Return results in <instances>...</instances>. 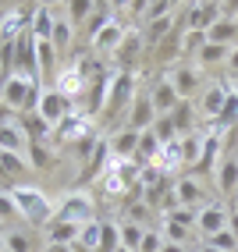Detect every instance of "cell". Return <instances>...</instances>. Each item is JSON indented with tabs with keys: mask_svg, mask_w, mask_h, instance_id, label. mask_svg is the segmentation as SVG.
Segmentation results:
<instances>
[{
	"mask_svg": "<svg viewBox=\"0 0 238 252\" xmlns=\"http://www.w3.org/2000/svg\"><path fill=\"white\" fill-rule=\"evenodd\" d=\"M238 39V25L231 18H220L210 32H206V43H217V46H231Z\"/></svg>",
	"mask_w": 238,
	"mask_h": 252,
	"instance_id": "obj_22",
	"label": "cell"
},
{
	"mask_svg": "<svg viewBox=\"0 0 238 252\" xmlns=\"http://www.w3.org/2000/svg\"><path fill=\"white\" fill-rule=\"evenodd\" d=\"M86 131H89V117L71 110V114H68L64 121L57 125V139H61V142H78L82 135H86Z\"/></svg>",
	"mask_w": 238,
	"mask_h": 252,
	"instance_id": "obj_13",
	"label": "cell"
},
{
	"mask_svg": "<svg viewBox=\"0 0 238 252\" xmlns=\"http://www.w3.org/2000/svg\"><path fill=\"white\" fill-rule=\"evenodd\" d=\"M228 224H231V220H228V210H224V206H217V203H213V206H203V210L196 213V227L206 234V242L213 238V234L228 231Z\"/></svg>",
	"mask_w": 238,
	"mask_h": 252,
	"instance_id": "obj_6",
	"label": "cell"
},
{
	"mask_svg": "<svg viewBox=\"0 0 238 252\" xmlns=\"http://www.w3.org/2000/svg\"><path fill=\"white\" fill-rule=\"evenodd\" d=\"M7 78H11V68L4 64V57H0V93H4V86H7Z\"/></svg>",
	"mask_w": 238,
	"mask_h": 252,
	"instance_id": "obj_44",
	"label": "cell"
},
{
	"mask_svg": "<svg viewBox=\"0 0 238 252\" xmlns=\"http://www.w3.org/2000/svg\"><path fill=\"white\" fill-rule=\"evenodd\" d=\"M0 149H11V153H25L29 149V139H25V131H22L18 121L14 125H0Z\"/></svg>",
	"mask_w": 238,
	"mask_h": 252,
	"instance_id": "obj_17",
	"label": "cell"
},
{
	"mask_svg": "<svg viewBox=\"0 0 238 252\" xmlns=\"http://www.w3.org/2000/svg\"><path fill=\"white\" fill-rule=\"evenodd\" d=\"M174 195H178V206L192 210L199 199H203V189H199V181H196V178H181V181L174 185Z\"/></svg>",
	"mask_w": 238,
	"mask_h": 252,
	"instance_id": "obj_20",
	"label": "cell"
},
{
	"mask_svg": "<svg viewBox=\"0 0 238 252\" xmlns=\"http://www.w3.org/2000/svg\"><path fill=\"white\" fill-rule=\"evenodd\" d=\"M50 234V245H75L82 238V224H61V220H50L46 224Z\"/></svg>",
	"mask_w": 238,
	"mask_h": 252,
	"instance_id": "obj_14",
	"label": "cell"
},
{
	"mask_svg": "<svg viewBox=\"0 0 238 252\" xmlns=\"http://www.w3.org/2000/svg\"><path fill=\"white\" fill-rule=\"evenodd\" d=\"M217 157H220V135L213 131V135H206V139H203V146H199V160H196V171H210V167L217 163Z\"/></svg>",
	"mask_w": 238,
	"mask_h": 252,
	"instance_id": "obj_21",
	"label": "cell"
},
{
	"mask_svg": "<svg viewBox=\"0 0 238 252\" xmlns=\"http://www.w3.org/2000/svg\"><path fill=\"white\" fill-rule=\"evenodd\" d=\"M0 252H7V245H4V238H0Z\"/></svg>",
	"mask_w": 238,
	"mask_h": 252,
	"instance_id": "obj_50",
	"label": "cell"
},
{
	"mask_svg": "<svg viewBox=\"0 0 238 252\" xmlns=\"http://www.w3.org/2000/svg\"><path fill=\"white\" fill-rule=\"evenodd\" d=\"M206 245H213V249H220V252H238V234H235V231L228 227V231L213 234V238H210Z\"/></svg>",
	"mask_w": 238,
	"mask_h": 252,
	"instance_id": "obj_34",
	"label": "cell"
},
{
	"mask_svg": "<svg viewBox=\"0 0 238 252\" xmlns=\"http://www.w3.org/2000/svg\"><path fill=\"white\" fill-rule=\"evenodd\" d=\"M228 54H231V46H217V43H206L199 50V64L203 68H210V64H220V61H228Z\"/></svg>",
	"mask_w": 238,
	"mask_h": 252,
	"instance_id": "obj_30",
	"label": "cell"
},
{
	"mask_svg": "<svg viewBox=\"0 0 238 252\" xmlns=\"http://www.w3.org/2000/svg\"><path fill=\"white\" fill-rule=\"evenodd\" d=\"M100 224H103V220H93V224H86V227H82V238H78V245H86V249H93V252H96V245H100Z\"/></svg>",
	"mask_w": 238,
	"mask_h": 252,
	"instance_id": "obj_38",
	"label": "cell"
},
{
	"mask_svg": "<svg viewBox=\"0 0 238 252\" xmlns=\"http://www.w3.org/2000/svg\"><path fill=\"white\" fill-rule=\"evenodd\" d=\"M217 189L231 195L238 189V157H224L220 160V171H217Z\"/></svg>",
	"mask_w": 238,
	"mask_h": 252,
	"instance_id": "obj_18",
	"label": "cell"
},
{
	"mask_svg": "<svg viewBox=\"0 0 238 252\" xmlns=\"http://www.w3.org/2000/svg\"><path fill=\"white\" fill-rule=\"evenodd\" d=\"M7 195L14 199V210H18V217H25L29 224L36 227H46L50 220H54V203L36 189V185H18V189H7Z\"/></svg>",
	"mask_w": 238,
	"mask_h": 252,
	"instance_id": "obj_1",
	"label": "cell"
},
{
	"mask_svg": "<svg viewBox=\"0 0 238 252\" xmlns=\"http://www.w3.org/2000/svg\"><path fill=\"white\" fill-rule=\"evenodd\" d=\"M54 220H61V224H82V227L100 220V217H96V199L89 192H68L61 199V206L54 210Z\"/></svg>",
	"mask_w": 238,
	"mask_h": 252,
	"instance_id": "obj_2",
	"label": "cell"
},
{
	"mask_svg": "<svg viewBox=\"0 0 238 252\" xmlns=\"http://www.w3.org/2000/svg\"><path fill=\"white\" fill-rule=\"evenodd\" d=\"M121 39H125V25H121V22H110V25L100 29L89 43H93L96 50H117V46H121Z\"/></svg>",
	"mask_w": 238,
	"mask_h": 252,
	"instance_id": "obj_16",
	"label": "cell"
},
{
	"mask_svg": "<svg viewBox=\"0 0 238 252\" xmlns=\"http://www.w3.org/2000/svg\"><path fill=\"white\" fill-rule=\"evenodd\" d=\"M153 121H157V107H153V99H149L146 93L135 96L132 107H128V125H125V128H132V131H149Z\"/></svg>",
	"mask_w": 238,
	"mask_h": 252,
	"instance_id": "obj_5",
	"label": "cell"
},
{
	"mask_svg": "<svg viewBox=\"0 0 238 252\" xmlns=\"http://www.w3.org/2000/svg\"><path fill=\"white\" fill-rule=\"evenodd\" d=\"M110 22H117V18H114V4H96L93 14H89V39H93L103 25H110Z\"/></svg>",
	"mask_w": 238,
	"mask_h": 252,
	"instance_id": "obj_27",
	"label": "cell"
},
{
	"mask_svg": "<svg viewBox=\"0 0 238 252\" xmlns=\"http://www.w3.org/2000/svg\"><path fill=\"white\" fill-rule=\"evenodd\" d=\"M238 121V93H228V103H224V110H220V117H217V125H224V128H231Z\"/></svg>",
	"mask_w": 238,
	"mask_h": 252,
	"instance_id": "obj_35",
	"label": "cell"
},
{
	"mask_svg": "<svg viewBox=\"0 0 238 252\" xmlns=\"http://www.w3.org/2000/svg\"><path fill=\"white\" fill-rule=\"evenodd\" d=\"M160 252H189V249H185V245H171V242H164V249Z\"/></svg>",
	"mask_w": 238,
	"mask_h": 252,
	"instance_id": "obj_46",
	"label": "cell"
},
{
	"mask_svg": "<svg viewBox=\"0 0 238 252\" xmlns=\"http://www.w3.org/2000/svg\"><path fill=\"white\" fill-rule=\"evenodd\" d=\"M164 249V238L157 231H146V238H142V245H139V252H160Z\"/></svg>",
	"mask_w": 238,
	"mask_h": 252,
	"instance_id": "obj_42",
	"label": "cell"
},
{
	"mask_svg": "<svg viewBox=\"0 0 238 252\" xmlns=\"http://www.w3.org/2000/svg\"><path fill=\"white\" fill-rule=\"evenodd\" d=\"M46 252H71V245H50Z\"/></svg>",
	"mask_w": 238,
	"mask_h": 252,
	"instance_id": "obj_47",
	"label": "cell"
},
{
	"mask_svg": "<svg viewBox=\"0 0 238 252\" xmlns=\"http://www.w3.org/2000/svg\"><path fill=\"white\" fill-rule=\"evenodd\" d=\"M117 54V68H121L125 75H135V61H139V54H142V36L139 32H125V39H121V46L114 50Z\"/></svg>",
	"mask_w": 238,
	"mask_h": 252,
	"instance_id": "obj_7",
	"label": "cell"
},
{
	"mask_svg": "<svg viewBox=\"0 0 238 252\" xmlns=\"http://www.w3.org/2000/svg\"><path fill=\"white\" fill-rule=\"evenodd\" d=\"M224 103H228V86H206L203 96H199V110L206 114V117H213V121L220 117Z\"/></svg>",
	"mask_w": 238,
	"mask_h": 252,
	"instance_id": "obj_12",
	"label": "cell"
},
{
	"mask_svg": "<svg viewBox=\"0 0 238 252\" xmlns=\"http://www.w3.org/2000/svg\"><path fill=\"white\" fill-rule=\"evenodd\" d=\"M117 252H128V249H117Z\"/></svg>",
	"mask_w": 238,
	"mask_h": 252,
	"instance_id": "obj_52",
	"label": "cell"
},
{
	"mask_svg": "<svg viewBox=\"0 0 238 252\" xmlns=\"http://www.w3.org/2000/svg\"><path fill=\"white\" fill-rule=\"evenodd\" d=\"M36 64H39L43 78H54L57 75V50L50 43H36Z\"/></svg>",
	"mask_w": 238,
	"mask_h": 252,
	"instance_id": "obj_24",
	"label": "cell"
},
{
	"mask_svg": "<svg viewBox=\"0 0 238 252\" xmlns=\"http://www.w3.org/2000/svg\"><path fill=\"white\" fill-rule=\"evenodd\" d=\"M164 220L181 224V227H192V224H196V210H185V206H178V210H171V213H164Z\"/></svg>",
	"mask_w": 238,
	"mask_h": 252,
	"instance_id": "obj_39",
	"label": "cell"
},
{
	"mask_svg": "<svg viewBox=\"0 0 238 252\" xmlns=\"http://www.w3.org/2000/svg\"><path fill=\"white\" fill-rule=\"evenodd\" d=\"M199 146H203V139H196V135H185V139H181V160L196 167V160H199Z\"/></svg>",
	"mask_w": 238,
	"mask_h": 252,
	"instance_id": "obj_37",
	"label": "cell"
},
{
	"mask_svg": "<svg viewBox=\"0 0 238 252\" xmlns=\"http://www.w3.org/2000/svg\"><path fill=\"white\" fill-rule=\"evenodd\" d=\"M231 93H238V78H235V86H231Z\"/></svg>",
	"mask_w": 238,
	"mask_h": 252,
	"instance_id": "obj_51",
	"label": "cell"
},
{
	"mask_svg": "<svg viewBox=\"0 0 238 252\" xmlns=\"http://www.w3.org/2000/svg\"><path fill=\"white\" fill-rule=\"evenodd\" d=\"M153 135H157V142L160 146H167V142H178V128H174V121H171V114H160L157 121H153Z\"/></svg>",
	"mask_w": 238,
	"mask_h": 252,
	"instance_id": "obj_25",
	"label": "cell"
},
{
	"mask_svg": "<svg viewBox=\"0 0 238 252\" xmlns=\"http://www.w3.org/2000/svg\"><path fill=\"white\" fill-rule=\"evenodd\" d=\"M93 7H96V4H89V0H71V4H68V22H71V29L82 25V22H89Z\"/></svg>",
	"mask_w": 238,
	"mask_h": 252,
	"instance_id": "obj_32",
	"label": "cell"
},
{
	"mask_svg": "<svg viewBox=\"0 0 238 252\" xmlns=\"http://www.w3.org/2000/svg\"><path fill=\"white\" fill-rule=\"evenodd\" d=\"M0 178H4V171H0Z\"/></svg>",
	"mask_w": 238,
	"mask_h": 252,
	"instance_id": "obj_53",
	"label": "cell"
},
{
	"mask_svg": "<svg viewBox=\"0 0 238 252\" xmlns=\"http://www.w3.org/2000/svg\"><path fill=\"white\" fill-rule=\"evenodd\" d=\"M36 114L43 117V121H46L50 128H57V125L64 121V117L71 114V99L61 96L57 89H46V93H43V99H39V110H36Z\"/></svg>",
	"mask_w": 238,
	"mask_h": 252,
	"instance_id": "obj_4",
	"label": "cell"
},
{
	"mask_svg": "<svg viewBox=\"0 0 238 252\" xmlns=\"http://www.w3.org/2000/svg\"><path fill=\"white\" fill-rule=\"evenodd\" d=\"M117 249H121V224L103 220V224H100V245H96V252H117Z\"/></svg>",
	"mask_w": 238,
	"mask_h": 252,
	"instance_id": "obj_23",
	"label": "cell"
},
{
	"mask_svg": "<svg viewBox=\"0 0 238 252\" xmlns=\"http://www.w3.org/2000/svg\"><path fill=\"white\" fill-rule=\"evenodd\" d=\"M139 139H142V131L117 128V135L110 139V153H114L117 160H135V153H139Z\"/></svg>",
	"mask_w": 238,
	"mask_h": 252,
	"instance_id": "obj_9",
	"label": "cell"
},
{
	"mask_svg": "<svg viewBox=\"0 0 238 252\" xmlns=\"http://www.w3.org/2000/svg\"><path fill=\"white\" fill-rule=\"evenodd\" d=\"M29 167H39V171H46V167H54V153L43 146V142H29Z\"/></svg>",
	"mask_w": 238,
	"mask_h": 252,
	"instance_id": "obj_31",
	"label": "cell"
},
{
	"mask_svg": "<svg viewBox=\"0 0 238 252\" xmlns=\"http://www.w3.org/2000/svg\"><path fill=\"white\" fill-rule=\"evenodd\" d=\"M18 125H22V131H25V139H29V142H43V139H46V131H50V125L43 121L36 110H32V114H18Z\"/></svg>",
	"mask_w": 238,
	"mask_h": 252,
	"instance_id": "obj_19",
	"label": "cell"
},
{
	"mask_svg": "<svg viewBox=\"0 0 238 252\" xmlns=\"http://www.w3.org/2000/svg\"><path fill=\"white\" fill-rule=\"evenodd\" d=\"M142 238H146V231L139 227V224H121V249H128V252H139V245H142Z\"/></svg>",
	"mask_w": 238,
	"mask_h": 252,
	"instance_id": "obj_29",
	"label": "cell"
},
{
	"mask_svg": "<svg viewBox=\"0 0 238 252\" xmlns=\"http://www.w3.org/2000/svg\"><path fill=\"white\" fill-rule=\"evenodd\" d=\"M11 217H18V210H14V199L7 192H0V220H11Z\"/></svg>",
	"mask_w": 238,
	"mask_h": 252,
	"instance_id": "obj_43",
	"label": "cell"
},
{
	"mask_svg": "<svg viewBox=\"0 0 238 252\" xmlns=\"http://www.w3.org/2000/svg\"><path fill=\"white\" fill-rule=\"evenodd\" d=\"M167 78H171V86H174V93H178L181 99H189V96L199 89V71H196V68H178V71H171Z\"/></svg>",
	"mask_w": 238,
	"mask_h": 252,
	"instance_id": "obj_15",
	"label": "cell"
},
{
	"mask_svg": "<svg viewBox=\"0 0 238 252\" xmlns=\"http://www.w3.org/2000/svg\"><path fill=\"white\" fill-rule=\"evenodd\" d=\"M228 68H231L235 78H238V46H231V54H228Z\"/></svg>",
	"mask_w": 238,
	"mask_h": 252,
	"instance_id": "obj_45",
	"label": "cell"
},
{
	"mask_svg": "<svg viewBox=\"0 0 238 252\" xmlns=\"http://www.w3.org/2000/svg\"><path fill=\"white\" fill-rule=\"evenodd\" d=\"M25 157L22 153H11V149H0V171H4V174H22L25 171Z\"/></svg>",
	"mask_w": 238,
	"mask_h": 252,
	"instance_id": "obj_33",
	"label": "cell"
},
{
	"mask_svg": "<svg viewBox=\"0 0 238 252\" xmlns=\"http://www.w3.org/2000/svg\"><path fill=\"white\" fill-rule=\"evenodd\" d=\"M199 252H220V249H213V245H203V249H199Z\"/></svg>",
	"mask_w": 238,
	"mask_h": 252,
	"instance_id": "obj_49",
	"label": "cell"
},
{
	"mask_svg": "<svg viewBox=\"0 0 238 252\" xmlns=\"http://www.w3.org/2000/svg\"><path fill=\"white\" fill-rule=\"evenodd\" d=\"M164 234H167V242H171V245H185V238H189V227L164 220Z\"/></svg>",
	"mask_w": 238,
	"mask_h": 252,
	"instance_id": "obj_40",
	"label": "cell"
},
{
	"mask_svg": "<svg viewBox=\"0 0 238 252\" xmlns=\"http://www.w3.org/2000/svg\"><path fill=\"white\" fill-rule=\"evenodd\" d=\"M171 121H174V128H178V135H181V139L192 131V107H189V99H181V103L171 110Z\"/></svg>",
	"mask_w": 238,
	"mask_h": 252,
	"instance_id": "obj_28",
	"label": "cell"
},
{
	"mask_svg": "<svg viewBox=\"0 0 238 252\" xmlns=\"http://www.w3.org/2000/svg\"><path fill=\"white\" fill-rule=\"evenodd\" d=\"M54 11H50L46 4L36 7V14H32V22H29V36L36 39V43H50V36H54Z\"/></svg>",
	"mask_w": 238,
	"mask_h": 252,
	"instance_id": "obj_11",
	"label": "cell"
},
{
	"mask_svg": "<svg viewBox=\"0 0 238 252\" xmlns=\"http://www.w3.org/2000/svg\"><path fill=\"white\" fill-rule=\"evenodd\" d=\"M224 14H220V4H189V29L192 32H210Z\"/></svg>",
	"mask_w": 238,
	"mask_h": 252,
	"instance_id": "obj_8",
	"label": "cell"
},
{
	"mask_svg": "<svg viewBox=\"0 0 238 252\" xmlns=\"http://www.w3.org/2000/svg\"><path fill=\"white\" fill-rule=\"evenodd\" d=\"M4 245H7V252H32V238H29V234H22V231L4 234Z\"/></svg>",
	"mask_w": 238,
	"mask_h": 252,
	"instance_id": "obj_36",
	"label": "cell"
},
{
	"mask_svg": "<svg viewBox=\"0 0 238 252\" xmlns=\"http://www.w3.org/2000/svg\"><path fill=\"white\" fill-rule=\"evenodd\" d=\"M50 46H54L57 54H68V46H71V22H68V18H57V22H54V36H50Z\"/></svg>",
	"mask_w": 238,
	"mask_h": 252,
	"instance_id": "obj_26",
	"label": "cell"
},
{
	"mask_svg": "<svg viewBox=\"0 0 238 252\" xmlns=\"http://www.w3.org/2000/svg\"><path fill=\"white\" fill-rule=\"evenodd\" d=\"M132 99H135V75L117 71V75L110 78V93H107V99H103V121H114L117 114H128Z\"/></svg>",
	"mask_w": 238,
	"mask_h": 252,
	"instance_id": "obj_3",
	"label": "cell"
},
{
	"mask_svg": "<svg viewBox=\"0 0 238 252\" xmlns=\"http://www.w3.org/2000/svg\"><path fill=\"white\" fill-rule=\"evenodd\" d=\"M160 50H157V61H167V57H174L178 54V36H167L164 43H157Z\"/></svg>",
	"mask_w": 238,
	"mask_h": 252,
	"instance_id": "obj_41",
	"label": "cell"
},
{
	"mask_svg": "<svg viewBox=\"0 0 238 252\" xmlns=\"http://www.w3.org/2000/svg\"><path fill=\"white\" fill-rule=\"evenodd\" d=\"M71 252H93V249H86V245H78V242H75V245H71Z\"/></svg>",
	"mask_w": 238,
	"mask_h": 252,
	"instance_id": "obj_48",
	"label": "cell"
},
{
	"mask_svg": "<svg viewBox=\"0 0 238 252\" xmlns=\"http://www.w3.org/2000/svg\"><path fill=\"white\" fill-rule=\"evenodd\" d=\"M149 99H153V107H157V114H171V110H174V107L181 103V96L174 93V86H171V78H160L157 86H153Z\"/></svg>",
	"mask_w": 238,
	"mask_h": 252,
	"instance_id": "obj_10",
	"label": "cell"
}]
</instances>
